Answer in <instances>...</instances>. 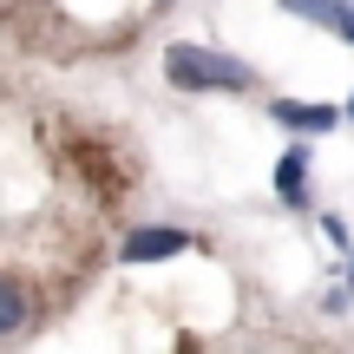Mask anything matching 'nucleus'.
I'll return each instance as SVG.
<instances>
[{"label": "nucleus", "mask_w": 354, "mask_h": 354, "mask_svg": "<svg viewBox=\"0 0 354 354\" xmlns=\"http://www.w3.org/2000/svg\"><path fill=\"white\" fill-rule=\"evenodd\" d=\"M165 79L177 92H250L256 86V73L243 59H230V53H216V46H197V39L165 46Z\"/></svg>", "instance_id": "f257e3e1"}, {"label": "nucleus", "mask_w": 354, "mask_h": 354, "mask_svg": "<svg viewBox=\"0 0 354 354\" xmlns=\"http://www.w3.org/2000/svg\"><path fill=\"white\" fill-rule=\"evenodd\" d=\"M184 250H197L190 230H177V223H138L125 243H118V263H165V256H184Z\"/></svg>", "instance_id": "f03ea898"}, {"label": "nucleus", "mask_w": 354, "mask_h": 354, "mask_svg": "<svg viewBox=\"0 0 354 354\" xmlns=\"http://www.w3.org/2000/svg\"><path fill=\"white\" fill-rule=\"evenodd\" d=\"M269 118H276L282 131H335L342 125V112H335V105H295V99H269Z\"/></svg>", "instance_id": "7ed1b4c3"}, {"label": "nucleus", "mask_w": 354, "mask_h": 354, "mask_svg": "<svg viewBox=\"0 0 354 354\" xmlns=\"http://www.w3.org/2000/svg\"><path fill=\"white\" fill-rule=\"evenodd\" d=\"M276 197L289 203V210L308 203V145H289V151L276 158Z\"/></svg>", "instance_id": "20e7f679"}, {"label": "nucleus", "mask_w": 354, "mask_h": 354, "mask_svg": "<svg viewBox=\"0 0 354 354\" xmlns=\"http://www.w3.org/2000/svg\"><path fill=\"white\" fill-rule=\"evenodd\" d=\"M282 13H295V20H315V26H335L342 33V13H348V0H276Z\"/></svg>", "instance_id": "39448f33"}, {"label": "nucleus", "mask_w": 354, "mask_h": 354, "mask_svg": "<svg viewBox=\"0 0 354 354\" xmlns=\"http://www.w3.org/2000/svg\"><path fill=\"white\" fill-rule=\"evenodd\" d=\"M20 322H26V289L13 276H0V335H13Z\"/></svg>", "instance_id": "423d86ee"}, {"label": "nucleus", "mask_w": 354, "mask_h": 354, "mask_svg": "<svg viewBox=\"0 0 354 354\" xmlns=\"http://www.w3.org/2000/svg\"><path fill=\"white\" fill-rule=\"evenodd\" d=\"M342 39L354 46V0H348V13H342Z\"/></svg>", "instance_id": "0eeeda50"}, {"label": "nucleus", "mask_w": 354, "mask_h": 354, "mask_svg": "<svg viewBox=\"0 0 354 354\" xmlns=\"http://www.w3.org/2000/svg\"><path fill=\"white\" fill-rule=\"evenodd\" d=\"M348 118H354V99H348Z\"/></svg>", "instance_id": "6e6552de"}]
</instances>
